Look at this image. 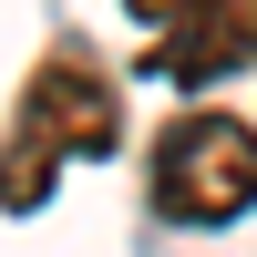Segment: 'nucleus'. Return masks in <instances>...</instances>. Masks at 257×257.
Returning <instances> with one entry per match:
<instances>
[{"label":"nucleus","mask_w":257,"mask_h":257,"mask_svg":"<svg viewBox=\"0 0 257 257\" xmlns=\"http://www.w3.org/2000/svg\"><path fill=\"white\" fill-rule=\"evenodd\" d=\"M93 155H123V93L82 41L41 52V72L21 82L11 103V134H0V206L11 216H41L62 185V165H93Z\"/></svg>","instance_id":"f257e3e1"},{"label":"nucleus","mask_w":257,"mask_h":257,"mask_svg":"<svg viewBox=\"0 0 257 257\" xmlns=\"http://www.w3.org/2000/svg\"><path fill=\"white\" fill-rule=\"evenodd\" d=\"M144 196H155L165 226H237L257 206V123L247 113H175L155 134V165H144Z\"/></svg>","instance_id":"f03ea898"},{"label":"nucleus","mask_w":257,"mask_h":257,"mask_svg":"<svg viewBox=\"0 0 257 257\" xmlns=\"http://www.w3.org/2000/svg\"><path fill=\"white\" fill-rule=\"evenodd\" d=\"M257 62V0H196L175 31H155V72L165 82H216Z\"/></svg>","instance_id":"7ed1b4c3"},{"label":"nucleus","mask_w":257,"mask_h":257,"mask_svg":"<svg viewBox=\"0 0 257 257\" xmlns=\"http://www.w3.org/2000/svg\"><path fill=\"white\" fill-rule=\"evenodd\" d=\"M123 11H134V21H155V31H175V21L196 11V0H123Z\"/></svg>","instance_id":"20e7f679"}]
</instances>
